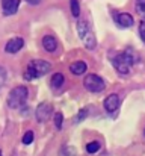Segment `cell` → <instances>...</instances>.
Listing matches in <instances>:
<instances>
[{
	"instance_id": "cell-20",
	"label": "cell",
	"mask_w": 145,
	"mask_h": 156,
	"mask_svg": "<svg viewBox=\"0 0 145 156\" xmlns=\"http://www.w3.org/2000/svg\"><path fill=\"white\" fill-rule=\"evenodd\" d=\"M136 9L141 15L145 17V0H136Z\"/></svg>"
},
{
	"instance_id": "cell-11",
	"label": "cell",
	"mask_w": 145,
	"mask_h": 156,
	"mask_svg": "<svg viewBox=\"0 0 145 156\" xmlns=\"http://www.w3.org/2000/svg\"><path fill=\"white\" fill-rule=\"evenodd\" d=\"M43 47H44V50L46 52H54L56 49H57V41L54 40V37H51V35H46L44 38H43Z\"/></svg>"
},
{
	"instance_id": "cell-23",
	"label": "cell",
	"mask_w": 145,
	"mask_h": 156,
	"mask_svg": "<svg viewBox=\"0 0 145 156\" xmlns=\"http://www.w3.org/2000/svg\"><path fill=\"white\" fill-rule=\"evenodd\" d=\"M26 2H27L29 5H33V6H35V5H40V3H41V0H26Z\"/></svg>"
},
{
	"instance_id": "cell-19",
	"label": "cell",
	"mask_w": 145,
	"mask_h": 156,
	"mask_svg": "<svg viewBox=\"0 0 145 156\" xmlns=\"http://www.w3.org/2000/svg\"><path fill=\"white\" fill-rule=\"evenodd\" d=\"M62 123H64V115L60 112H57L54 115V126H56V129H60L62 127Z\"/></svg>"
},
{
	"instance_id": "cell-9",
	"label": "cell",
	"mask_w": 145,
	"mask_h": 156,
	"mask_svg": "<svg viewBox=\"0 0 145 156\" xmlns=\"http://www.w3.org/2000/svg\"><path fill=\"white\" fill-rule=\"evenodd\" d=\"M20 0H2V9L5 15H14L18 11Z\"/></svg>"
},
{
	"instance_id": "cell-7",
	"label": "cell",
	"mask_w": 145,
	"mask_h": 156,
	"mask_svg": "<svg viewBox=\"0 0 145 156\" xmlns=\"http://www.w3.org/2000/svg\"><path fill=\"white\" fill-rule=\"evenodd\" d=\"M36 120L38 121H41V123H44V121H47L48 117L51 115V105L50 103H40L38 105V108H36Z\"/></svg>"
},
{
	"instance_id": "cell-12",
	"label": "cell",
	"mask_w": 145,
	"mask_h": 156,
	"mask_svg": "<svg viewBox=\"0 0 145 156\" xmlns=\"http://www.w3.org/2000/svg\"><path fill=\"white\" fill-rule=\"evenodd\" d=\"M82 41H83L85 47H88V49H95L97 40H95V35H94V32H92V30H89V32L82 38Z\"/></svg>"
},
{
	"instance_id": "cell-2",
	"label": "cell",
	"mask_w": 145,
	"mask_h": 156,
	"mask_svg": "<svg viewBox=\"0 0 145 156\" xmlns=\"http://www.w3.org/2000/svg\"><path fill=\"white\" fill-rule=\"evenodd\" d=\"M51 65L48 64L47 61L44 59H35V61H30L29 65H27V70L24 73V77L27 80H33L36 77H41L43 74H46L50 71Z\"/></svg>"
},
{
	"instance_id": "cell-3",
	"label": "cell",
	"mask_w": 145,
	"mask_h": 156,
	"mask_svg": "<svg viewBox=\"0 0 145 156\" xmlns=\"http://www.w3.org/2000/svg\"><path fill=\"white\" fill-rule=\"evenodd\" d=\"M29 96V91L26 87H17L8 94V106L12 109H20L23 105L26 103Z\"/></svg>"
},
{
	"instance_id": "cell-21",
	"label": "cell",
	"mask_w": 145,
	"mask_h": 156,
	"mask_svg": "<svg viewBox=\"0 0 145 156\" xmlns=\"http://www.w3.org/2000/svg\"><path fill=\"white\" fill-rule=\"evenodd\" d=\"M88 108H83V109H80L79 111V115H77V121H82V120H85L86 117H88Z\"/></svg>"
},
{
	"instance_id": "cell-6",
	"label": "cell",
	"mask_w": 145,
	"mask_h": 156,
	"mask_svg": "<svg viewBox=\"0 0 145 156\" xmlns=\"http://www.w3.org/2000/svg\"><path fill=\"white\" fill-rule=\"evenodd\" d=\"M115 21H116L118 26L127 29V27H132V26H133L135 18H133V15L129 14V12H119V14L115 15Z\"/></svg>"
},
{
	"instance_id": "cell-1",
	"label": "cell",
	"mask_w": 145,
	"mask_h": 156,
	"mask_svg": "<svg viewBox=\"0 0 145 156\" xmlns=\"http://www.w3.org/2000/svg\"><path fill=\"white\" fill-rule=\"evenodd\" d=\"M136 61H138V56H136V53H133L132 50L119 53V55H116V56L112 58V64H113L115 70H116L119 74H129L130 67H132Z\"/></svg>"
},
{
	"instance_id": "cell-18",
	"label": "cell",
	"mask_w": 145,
	"mask_h": 156,
	"mask_svg": "<svg viewBox=\"0 0 145 156\" xmlns=\"http://www.w3.org/2000/svg\"><path fill=\"white\" fill-rule=\"evenodd\" d=\"M32 141H33V132H32V130H27V132L24 133V136H23V144L29 146Z\"/></svg>"
},
{
	"instance_id": "cell-16",
	"label": "cell",
	"mask_w": 145,
	"mask_h": 156,
	"mask_svg": "<svg viewBox=\"0 0 145 156\" xmlns=\"http://www.w3.org/2000/svg\"><path fill=\"white\" fill-rule=\"evenodd\" d=\"M100 150V143H97V141H91V143H88L86 144V152L88 153H91V155H94Z\"/></svg>"
},
{
	"instance_id": "cell-5",
	"label": "cell",
	"mask_w": 145,
	"mask_h": 156,
	"mask_svg": "<svg viewBox=\"0 0 145 156\" xmlns=\"http://www.w3.org/2000/svg\"><path fill=\"white\" fill-rule=\"evenodd\" d=\"M119 103H121V100H119L118 94H109L103 102V108L106 112H115L119 108Z\"/></svg>"
},
{
	"instance_id": "cell-10",
	"label": "cell",
	"mask_w": 145,
	"mask_h": 156,
	"mask_svg": "<svg viewBox=\"0 0 145 156\" xmlns=\"http://www.w3.org/2000/svg\"><path fill=\"white\" fill-rule=\"evenodd\" d=\"M86 70H88V65H86V62H83V61H76V62H73V64L70 65V71H71L73 74H77V76L85 74Z\"/></svg>"
},
{
	"instance_id": "cell-13",
	"label": "cell",
	"mask_w": 145,
	"mask_h": 156,
	"mask_svg": "<svg viewBox=\"0 0 145 156\" xmlns=\"http://www.w3.org/2000/svg\"><path fill=\"white\" fill-rule=\"evenodd\" d=\"M64 82H65V77H64V74H62V73H54V74L51 76L50 85H51V88L57 90V88H60V87L64 85Z\"/></svg>"
},
{
	"instance_id": "cell-22",
	"label": "cell",
	"mask_w": 145,
	"mask_h": 156,
	"mask_svg": "<svg viewBox=\"0 0 145 156\" xmlns=\"http://www.w3.org/2000/svg\"><path fill=\"white\" fill-rule=\"evenodd\" d=\"M139 35H141V40L145 43V20H142L139 24Z\"/></svg>"
},
{
	"instance_id": "cell-8",
	"label": "cell",
	"mask_w": 145,
	"mask_h": 156,
	"mask_svg": "<svg viewBox=\"0 0 145 156\" xmlns=\"http://www.w3.org/2000/svg\"><path fill=\"white\" fill-rule=\"evenodd\" d=\"M23 46H24V40L20 38V37H17V38H12V40H9V41L6 43L5 50H6V53L14 55V53L20 52V50L23 49Z\"/></svg>"
},
{
	"instance_id": "cell-4",
	"label": "cell",
	"mask_w": 145,
	"mask_h": 156,
	"mask_svg": "<svg viewBox=\"0 0 145 156\" xmlns=\"http://www.w3.org/2000/svg\"><path fill=\"white\" fill-rule=\"evenodd\" d=\"M83 85H85V88H86L88 91H91V93H101V91L106 88L104 80H103L100 76H97V74H88V76L85 77V80H83Z\"/></svg>"
},
{
	"instance_id": "cell-24",
	"label": "cell",
	"mask_w": 145,
	"mask_h": 156,
	"mask_svg": "<svg viewBox=\"0 0 145 156\" xmlns=\"http://www.w3.org/2000/svg\"><path fill=\"white\" fill-rule=\"evenodd\" d=\"M0 156H3V155H2V152H0Z\"/></svg>"
},
{
	"instance_id": "cell-14",
	"label": "cell",
	"mask_w": 145,
	"mask_h": 156,
	"mask_svg": "<svg viewBox=\"0 0 145 156\" xmlns=\"http://www.w3.org/2000/svg\"><path fill=\"white\" fill-rule=\"evenodd\" d=\"M91 29H89V24H88V21H85V20H80L79 23H77V32H79V37L80 38H83L88 32H89Z\"/></svg>"
},
{
	"instance_id": "cell-15",
	"label": "cell",
	"mask_w": 145,
	"mask_h": 156,
	"mask_svg": "<svg viewBox=\"0 0 145 156\" xmlns=\"http://www.w3.org/2000/svg\"><path fill=\"white\" fill-rule=\"evenodd\" d=\"M70 8H71V14L73 17H79L80 15V5H79V0H70Z\"/></svg>"
},
{
	"instance_id": "cell-17",
	"label": "cell",
	"mask_w": 145,
	"mask_h": 156,
	"mask_svg": "<svg viewBox=\"0 0 145 156\" xmlns=\"http://www.w3.org/2000/svg\"><path fill=\"white\" fill-rule=\"evenodd\" d=\"M6 77H8V73H6V68L3 65H0V90L3 88L5 82H6Z\"/></svg>"
},
{
	"instance_id": "cell-25",
	"label": "cell",
	"mask_w": 145,
	"mask_h": 156,
	"mask_svg": "<svg viewBox=\"0 0 145 156\" xmlns=\"http://www.w3.org/2000/svg\"><path fill=\"white\" fill-rule=\"evenodd\" d=\"M144 135H145V130H144Z\"/></svg>"
}]
</instances>
